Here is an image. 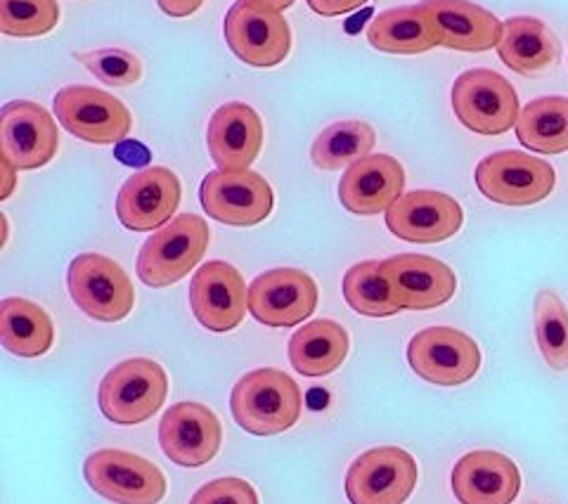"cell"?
I'll use <instances>...</instances> for the list:
<instances>
[{
    "label": "cell",
    "instance_id": "obj_3",
    "mask_svg": "<svg viewBox=\"0 0 568 504\" xmlns=\"http://www.w3.org/2000/svg\"><path fill=\"white\" fill-rule=\"evenodd\" d=\"M211 242L209 223L197 213L175 215L142 244L138 256V278L154 290L181 282L194 265H200Z\"/></svg>",
    "mask_w": 568,
    "mask_h": 504
},
{
    "label": "cell",
    "instance_id": "obj_18",
    "mask_svg": "<svg viewBox=\"0 0 568 504\" xmlns=\"http://www.w3.org/2000/svg\"><path fill=\"white\" fill-rule=\"evenodd\" d=\"M181 180L171 169H142L119 190L116 215L126 230L150 232L173 221V213L181 206Z\"/></svg>",
    "mask_w": 568,
    "mask_h": 504
},
{
    "label": "cell",
    "instance_id": "obj_37",
    "mask_svg": "<svg viewBox=\"0 0 568 504\" xmlns=\"http://www.w3.org/2000/svg\"><path fill=\"white\" fill-rule=\"evenodd\" d=\"M17 171L12 164H8V161L3 159V190H0V200H8V196L12 194V190H14V183H17Z\"/></svg>",
    "mask_w": 568,
    "mask_h": 504
},
{
    "label": "cell",
    "instance_id": "obj_17",
    "mask_svg": "<svg viewBox=\"0 0 568 504\" xmlns=\"http://www.w3.org/2000/svg\"><path fill=\"white\" fill-rule=\"evenodd\" d=\"M465 211L455 196L436 190H415L403 194L386 211V228L390 235L413 244H436L455 238Z\"/></svg>",
    "mask_w": 568,
    "mask_h": 504
},
{
    "label": "cell",
    "instance_id": "obj_36",
    "mask_svg": "<svg viewBox=\"0 0 568 504\" xmlns=\"http://www.w3.org/2000/svg\"><path fill=\"white\" fill-rule=\"evenodd\" d=\"M156 6L169 17H190L204 6V0H156Z\"/></svg>",
    "mask_w": 568,
    "mask_h": 504
},
{
    "label": "cell",
    "instance_id": "obj_15",
    "mask_svg": "<svg viewBox=\"0 0 568 504\" xmlns=\"http://www.w3.org/2000/svg\"><path fill=\"white\" fill-rule=\"evenodd\" d=\"M159 443L171 462L197 470L219 455L223 426L216 412L204 403H175L159 422Z\"/></svg>",
    "mask_w": 568,
    "mask_h": 504
},
{
    "label": "cell",
    "instance_id": "obj_19",
    "mask_svg": "<svg viewBox=\"0 0 568 504\" xmlns=\"http://www.w3.org/2000/svg\"><path fill=\"white\" fill-rule=\"evenodd\" d=\"M382 273L394 286L403 311H432L446 305L457 292L453 268L434 256L398 254L382 261Z\"/></svg>",
    "mask_w": 568,
    "mask_h": 504
},
{
    "label": "cell",
    "instance_id": "obj_28",
    "mask_svg": "<svg viewBox=\"0 0 568 504\" xmlns=\"http://www.w3.org/2000/svg\"><path fill=\"white\" fill-rule=\"evenodd\" d=\"M517 138L524 148L540 154L568 152V98L530 100L519 114Z\"/></svg>",
    "mask_w": 568,
    "mask_h": 504
},
{
    "label": "cell",
    "instance_id": "obj_16",
    "mask_svg": "<svg viewBox=\"0 0 568 504\" xmlns=\"http://www.w3.org/2000/svg\"><path fill=\"white\" fill-rule=\"evenodd\" d=\"M190 309L209 332H233L248 311V290L235 265L209 261L190 282Z\"/></svg>",
    "mask_w": 568,
    "mask_h": 504
},
{
    "label": "cell",
    "instance_id": "obj_8",
    "mask_svg": "<svg viewBox=\"0 0 568 504\" xmlns=\"http://www.w3.org/2000/svg\"><path fill=\"white\" fill-rule=\"evenodd\" d=\"M64 131L93 145H116L126 140L133 117L119 98L93 85H67L52 100Z\"/></svg>",
    "mask_w": 568,
    "mask_h": 504
},
{
    "label": "cell",
    "instance_id": "obj_30",
    "mask_svg": "<svg viewBox=\"0 0 568 504\" xmlns=\"http://www.w3.org/2000/svg\"><path fill=\"white\" fill-rule=\"evenodd\" d=\"M344 299L355 313L367 317H390L403 311L394 286L382 273V261H363L346 270Z\"/></svg>",
    "mask_w": 568,
    "mask_h": 504
},
{
    "label": "cell",
    "instance_id": "obj_12",
    "mask_svg": "<svg viewBox=\"0 0 568 504\" xmlns=\"http://www.w3.org/2000/svg\"><path fill=\"white\" fill-rule=\"evenodd\" d=\"M200 200L213 221L252 228L273 213L275 194L256 171H213L202 180Z\"/></svg>",
    "mask_w": 568,
    "mask_h": 504
},
{
    "label": "cell",
    "instance_id": "obj_1",
    "mask_svg": "<svg viewBox=\"0 0 568 504\" xmlns=\"http://www.w3.org/2000/svg\"><path fill=\"white\" fill-rule=\"evenodd\" d=\"M230 412L252 436H277L304 412V395L287 372L261 367L246 372L230 393Z\"/></svg>",
    "mask_w": 568,
    "mask_h": 504
},
{
    "label": "cell",
    "instance_id": "obj_24",
    "mask_svg": "<svg viewBox=\"0 0 568 504\" xmlns=\"http://www.w3.org/2000/svg\"><path fill=\"white\" fill-rule=\"evenodd\" d=\"M497 56L521 77H542L561 58V46L549 27L536 17H509L503 22Z\"/></svg>",
    "mask_w": 568,
    "mask_h": 504
},
{
    "label": "cell",
    "instance_id": "obj_13",
    "mask_svg": "<svg viewBox=\"0 0 568 504\" xmlns=\"http://www.w3.org/2000/svg\"><path fill=\"white\" fill-rule=\"evenodd\" d=\"M317 305L315 280L298 268L265 270L248 284V313L265 327H294Z\"/></svg>",
    "mask_w": 568,
    "mask_h": 504
},
{
    "label": "cell",
    "instance_id": "obj_21",
    "mask_svg": "<svg viewBox=\"0 0 568 504\" xmlns=\"http://www.w3.org/2000/svg\"><path fill=\"white\" fill-rule=\"evenodd\" d=\"M405 190V169L388 154H369L351 164L339 180V202L355 215H377L394 206Z\"/></svg>",
    "mask_w": 568,
    "mask_h": 504
},
{
    "label": "cell",
    "instance_id": "obj_38",
    "mask_svg": "<svg viewBox=\"0 0 568 504\" xmlns=\"http://www.w3.org/2000/svg\"><path fill=\"white\" fill-rule=\"evenodd\" d=\"M237 3H254V6H263V8H273V10H287L294 6V0H237Z\"/></svg>",
    "mask_w": 568,
    "mask_h": 504
},
{
    "label": "cell",
    "instance_id": "obj_22",
    "mask_svg": "<svg viewBox=\"0 0 568 504\" xmlns=\"http://www.w3.org/2000/svg\"><path fill=\"white\" fill-rule=\"evenodd\" d=\"M459 504H511L521 493L519 466L495 450H474L450 476Z\"/></svg>",
    "mask_w": 568,
    "mask_h": 504
},
{
    "label": "cell",
    "instance_id": "obj_25",
    "mask_svg": "<svg viewBox=\"0 0 568 504\" xmlns=\"http://www.w3.org/2000/svg\"><path fill=\"white\" fill-rule=\"evenodd\" d=\"M367 41L388 56H422L440 46L434 17L422 3L379 12L367 27Z\"/></svg>",
    "mask_w": 568,
    "mask_h": 504
},
{
    "label": "cell",
    "instance_id": "obj_31",
    "mask_svg": "<svg viewBox=\"0 0 568 504\" xmlns=\"http://www.w3.org/2000/svg\"><path fill=\"white\" fill-rule=\"evenodd\" d=\"M536 339L549 367L568 370V311L552 290H542L536 296Z\"/></svg>",
    "mask_w": 568,
    "mask_h": 504
},
{
    "label": "cell",
    "instance_id": "obj_4",
    "mask_svg": "<svg viewBox=\"0 0 568 504\" xmlns=\"http://www.w3.org/2000/svg\"><path fill=\"white\" fill-rule=\"evenodd\" d=\"M453 112L478 135H503L517 129L521 114L514 85L493 69H469L453 83Z\"/></svg>",
    "mask_w": 568,
    "mask_h": 504
},
{
    "label": "cell",
    "instance_id": "obj_6",
    "mask_svg": "<svg viewBox=\"0 0 568 504\" xmlns=\"http://www.w3.org/2000/svg\"><path fill=\"white\" fill-rule=\"evenodd\" d=\"M69 294L79 309L98 322H121L135 305V286L114 259L81 254L69 263Z\"/></svg>",
    "mask_w": 568,
    "mask_h": 504
},
{
    "label": "cell",
    "instance_id": "obj_29",
    "mask_svg": "<svg viewBox=\"0 0 568 504\" xmlns=\"http://www.w3.org/2000/svg\"><path fill=\"white\" fill-rule=\"evenodd\" d=\"M377 145V133L365 121H336L320 133L311 148V159L320 171H339L355 164Z\"/></svg>",
    "mask_w": 568,
    "mask_h": 504
},
{
    "label": "cell",
    "instance_id": "obj_7",
    "mask_svg": "<svg viewBox=\"0 0 568 504\" xmlns=\"http://www.w3.org/2000/svg\"><path fill=\"white\" fill-rule=\"evenodd\" d=\"M557 173L547 161L519 150L488 154L476 167V188L503 206H532L552 194Z\"/></svg>",
    "mask_w": 568,
    "mask_h": 504
},
{
    "label": "cell",
    "instance_id": "obj_14",
    "mask_svg": "<svg viewBox=\"0 0 568 504\" xmlns=\"http://www.w3.org/2000/svg\"><path fill=\"white\" fill-rule=\"evenodd\" d=\"M60 148L58 123L41 104L29 100L8 102L0 112V150L17 171L43 169Z\"/></svg>",
    "mask_w": 568,
    "mask_h": 504
},
{
    "label": "cell",
    "instance_id": "obj_27",
    "mask_svg": "<svg viewBox=\"0 0 568 504\" xmlns=\"http://www.w3.org/2000/svg\"><path fill=\"white\" fill-rule=\"evenodd\" d=\"M55 325L39 303L10 296L0 303V344L20 357H41L52 349Z\"/></svg>",
    "mask_w": 568,
    "mask_h": 504
},
{
    "label": "cell",
    "instance_id": "obj_2",
    "mask_svg": "<svg viewBox=\"0 0 568 504\" xmlns=\"http://www.w3.org/2000/svg\"><path fill=\"white\" fill-rule=\"evenodd\" d=\"M166 395V370L150 357H129L104 374L98 403L102 415L112 424L133 426L154 417Z\"/></svg>",
    "mask_w": 568,
    "mask_h": 504
},
{
    "label": "cell",
    "instance_id": "obj_20",
    "mask_svg": "<svg viewBox=\"0 0 568 504\" xmlns=\"http://www.w3.org/2000/svg\"><path fill=\"white\" fill-rule=\"evenodd\" d=\"M263 121L252 104L227 102L211 114L206 148L219 171H248L263 148Z\"/></svg>",
    "mask_w": 568,
    "mask_h": 504
},
{
    "label": "cell",
    "instance_id": "obj_33",
    "mask_svg": "<svg viewBox=\"0 0 568 504\" xmlns=\"http://www.w3.org/2000/svg\"><path fill=\"white\" fill-rule=\"evenodd\" d=\"M74 60L81 62L91 74L114 88L133 85L142 79V62L138 56L121 48H100V50H85L74 52Z\"/></svg>",
    "mask_w": 568,
    "mask_h": 504
},
{
    "label": "cell",
    "instance_id": "obj_32",
    "mask_svg": "<svg viewBox=\"0 0 568 504\" xmlns=\"http://www.w3.org/2000/svg\"><path fill=\"white\" fill-rule=\"evenodd\" d=\"M60 22L55 0H0V31L17 39L45 36Z\"/></svg>",
    "mask_w": 568,
    "mask_h": 504
},
{
    "label": "cell",
    "instance_id": "obj_9",
    "mask_svg": "<svg viewBox=\"0 0 568 504\" xmlns=\"http://www.w3.org/2000/svg\"><path fill=\"white\" fill-rule=\"evenodd\" d=\"M419 470L403 447H372L346 472V497L351 504H405L417 488Z\"/></svg>",
    "mask_w": 568,
    "mask_h": 504
},
{
    "label": "cell",
    "instance_id": "obj_26",
    "mask_svg": "<svg viewBox=\"0 0 568 504\" xmlns=\"http://www.w3.org/2000/svg\"><path fill=\"white\" fill-rule=\"evenodd\" d=\"M351 349L348 332L334 320H313L296 330L290 339V363L292 367L315 380L327 376L344 365Z\"/></svg>",
    "mask_w": 568,
    "mask_h": 504
},
{
    "label": "cell",
    "instance_id": "obj_23",
    "mask_svg": "<svg viewBox=\"0 0 568 504\" xmlns=\"http://www.w3.org/2000/svg\"><path fill=\"white\" fill-rule=\"evenodd\" d=\"M440 33V46L462 52H486L497 48L503 22L469 0H424Z\"/></svg>",
    "mask_w": 568,
    "mask_h": 504
},
{
    "label": "cell",
    "instance_id": "obj_5",
    "mask_svg": "<svg viewBox=\"0 0 568 504\" xmlns=\"http://www.w3.org/2000/svg\"><path fill=\"white\" fill-rule=\"evenodd\" d=\"M83 476L100 497L114 504H159L169 491L166 476L154 462L116 447L88 455Z\"/></svg>",
    "mask_w": 568,
    "mask_h": 504
},
{
    "label": "cell",
    "instance_id": "obj_35",
    "mask_svg": "<svg viewBox=\"0 0 568 504\" xmlns=\"http://www.w3.org/2000/svg\"><path fill=\"white\" fill-rule=\"evenodd\" d=\"M306 3L320 17H342L363 8L367 0H306Z\"/></svg>",
    "mask_w": 568,
    "mask_h": 504
},
{
    "label": "cell",
    "instance_id": "obj_34",
    "mask_svg": "<svg viewBox=\"0 0 568 504\" xmlns=\"http://www.w3.org/2000/svg\"><path fill=\"white\" fill-rule=\"evenodd\" d=\"M190 504H258V495L248 481L237 476H223L204 483L192 495Z\"/></svg>",
    "mask_w": 568,
    "mask_h": 504
},
{
    "label": "cell",
    "instance_id": "obj_10",
    "mask_svg": "<svg viewBox=\"0 0 568 504\" xmlns=\"http://www.w3.org/2000/svg\"><path fill=\"white\" fill-rule=\"evenodd\" d=\"M407 363L419 380L436 386H459L481 370V349L455 327H426L410 339Z\"/></svg>",
    "mask_w": 568,
    "mask_h": 504
},
{
    "label": "cell",
    "instance_id": "obj_11",
    "mask_svg": "<svg viewBox=\"0 0 568 504\" xmlns=\"http://www.w3.org/2000/svg\"><path fill=\"white\" fill-rule=\"evenodd\" d=\"M223 33L227 48L248 67H277L287 60L292 50L290 22L273 8L235 3L225 14Z\"/></svg>",
    "mask_w": 568,
    "mask_h": 504
}]
</instances>
